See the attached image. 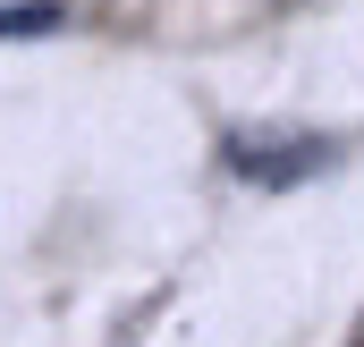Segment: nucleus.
I'll return each mask as SVG.
<instances>
[{"instance_id": "nucleus-2", "label": "nucleus", "mask_w": 364, "mask_h": 347, "mask_svg": "<svg viewBox=\"0 0 364 347\" xmlns=\"http://www.w3.org/2000/svg\"><path fill=\"white\" fill-rule=\"evenodd\" d=\"M60 0H0V34H60Z\"/></svg>"}, {"instance_id": "nucleus-1", "label": "nucleus", "mask_w": 364, "mask_h": 347, "mask_svg": "<svg viewBox=\"0 0 364 347\" xmlns=\"http://www.w3.org/2000/svg\"><path fill=\"white\" fill-rule=\"evenodd\" d=\"M322 161H331V136H263V127H237V136H229V170L255 178V186L314 178Z\"/></svg>"}]
</instances>
